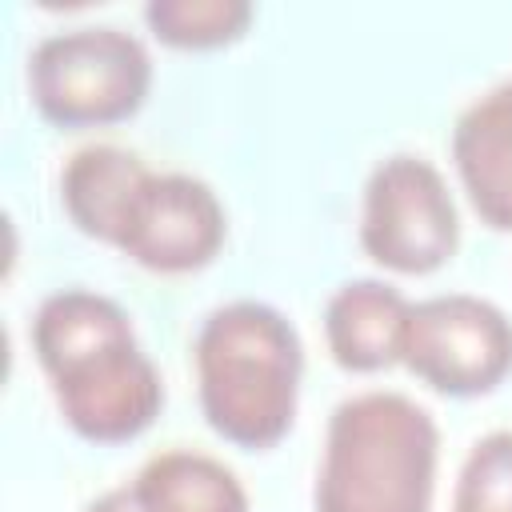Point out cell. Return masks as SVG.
Listing matches in <instances>:
<instances>
[{
  "mask_svg": "<svg viewBox=\"0 0 512 512\" xmlns=\"http://www.w3.org/2000/svg\"><path fill=\"white\" fill-rule=\"evenodd\" d=\"M48 380L64 424L92 444H124L164 408L160 372L140 352L136 336L92 348L48 372Z\"/></svg>",
  "mask_w": 512,
  "mask_h": 512,
  "instance_id": "obj_7",
  "label": "cell"
},
{
  "mask_svg": "<svg viewBox=\"0 0 512 512\" xmlns=\"http://www.w3.org/2000/svg\"><path fill=\"white\" fill-rule=\"evenodd\" d=\"M452 160L476 216L512 232V80L476 96L452 128Z\"/></svg>",
  "mask_w": 512,
  "mask_h": 512,
  "instance_id": "obj_8",
  "label": "cell"
},
{
  "mask_svg": "<svg viewBox=\"0 0 512 512\" xmlns=\"http://www.w3.org/2000/svg\"><path fill=\"white\" fill-rule=\"evenodd\" d=\"M228 220L220 196L188 172H152L136 184L112 248L148 272L180 276L216 260L224 248Z\"/></svg>",
  "mask_w": 512,
  "mask_h": 512,
  "instance_id": "obj_6",
  "label": "cell"
},
{
  "mask_svg": "<svg viewBox=\"0 0 512 512\" xmlns=\"http://www.w3.org/2000/svg\"><path fill=\"white\" fill-rule=\"evenodd\" d=\"M152 36L168 48H220L248 32V0H152L144 8Z\"/></svg>",
  "mask_w": 512,
  "mask_h": 512,
  "instance_id": "obj_13",
  "label": "cell"
},
{
  "mask_svg": "<svg viewBox=\"0 0 512 512\" xmlns=\"http://www.w3.org/2000/svg\"><path fill=\"white\" fill-rule=\"evenodd\" d=\"M132 336L136 332H132L128 312L116 300L88 292V288L52 292L32 316V352L44 372H56L92 348L132 340Z\"/></svg>",
  "mask_w": 512,
  "mask_h": 512,
  "instance_id": "obj_12",
  "label": "cell"
},
{
  "mask_svg": "<svg viewBox=\"0 0 512 512\" xmlns=\"http://www.w3.org/2000/svg\"><path fill=\"white\" fill-rule=\"evenodd\" d=\"M152 88L148 48L112 24L44 36L28 56V92L60 128H100L140 112Z\"/></svg>",
  "mask_w": 512,
  "mask_h": 512,
  "instance_id": "obj_3",
  "label": "cell"
},
{
  "mask_svg": "<svg viewBox=\"0 0 512 512\" xmlns=\"http://www.w3.org/2000/svg\"><path fill=\"white\" fill-rule=\"evenodd\" d=\"M144 176L148 164L136 152L120 144H88L60 168V204L84 236L112 244L116 224Z\"/></svg>",
  "mask_w": 512,
  "mask_h": 512,
  "instance_id": "obj_10",
  "label": "cell"
},
{
  "mask_svg": "<svg viewBox=\"0 0 512 512\" xmlns=\"http://www.w3.org/2000/svg\"><path fill=\"white\" fill-rule=\"evenodd\" d=\"M360 244L380 268L404 276L444 268L460 244V212L440 168L412 152L380 160L364 184Z\"/></svg>",
  "mask_w": 512,
  "mask_h": 512,
  "instance_id": "obj_4",
  "label": "cell"
},
{
  "mask_svg": "<svg viewBox=\"0 0 512 512\" xmlns=\"http://www.w3.org/2000/svg\"><path fill=\"white\" fill-rule=\"evenodd\" d=\"M84 512H144V508H140L132 484H124V488H112V492H104L100 500H92Z\"/></svg>",
  "mask_w": 512,
  "mask_h": 512,
  "instance_id": "obj_15",
  "label": "cell"
},
{
  "mask_svg": "<svg viewBox=\"0 0 512 512\" xmlns=\"http://www.w3.org/2000/svg\"><path fill=\"white\" fill-rule=\"evenodd\" d=\"M440 428L400 392H360L332 408L316 472V512H428Z\"/></svg>",
  "mask_w": 512,
  "mask_h": 512,
  "instance_id": "obj_2",
  "label": "cell"
},
{
  "mask_svg": "<svg viewBox=\"0 0 512 512\" xmlns=\"http://www.w3.org/2000/svg\"><path fill=\"white\" fill-rule=\"evenodd\" d=\"M400 360L444 396H484L512 372V320L468 292L428 296L408 312Z\"/></svg>",
  "mask_w": 512,
  "mask_h": 512,
  "instance_id": "obj_5",
  "label": "cell"
},
{
  "mask_svg": "<svg viewBox=\"0 0 512 512\" xmlns=\"http://www.w3.org/2000/svg\"><path fill=\"white\" fill-rule=\"evenodd\" d=\"M452 512H512V428H496L468 448Z\"/></svg>",
  "mask_w": 512,
  "mask_h": 512,
  "instance_id": "obj_14",
  "label": "cell"
},
{
  "mask_svg": "<svg viewBox=\"0 0 512 512\" xmlns=\"http://www.w3.org/2000/svg\"><path fill=\"white\" fill-rule=\"evenodd\" d=\"M132 492L144 512H248L240 476L224 460L192 448L152 456L136 472Z\"/></svg>",
  "mask_w": 512,
  "mask_h": 512,
  "instance_id": "obj_11",
  "label": "cell"
},
{
  "mask_svg": "<svg viewBox=\"0 0 512 512\" xmlns=\"http://www.w3.org/2000/svg\"><path fill=\"white\" fill-rule=\"evenodd\" d=\"M200 408L216 436L240 448H272L296 420L304 344L284 312L232 300L196 332Z\"/></svg>",
  "mask_w": 512,
  "mask_h": 512,
  "instance_id": "obj_1",
  "label": "cell"
},
{
  "mask_svg": "<svg viewBox=\"0 0 512 512\" xmlns=\"http://www.w3.org/2000/svg\"><path fill=\"white\" fill-rule=\"evenodd\" d=\"M412 304L384 280H348L328 296V352L348 372H380L400 360Z\"/></svg>",
  "mask_w": 512,
  "mask_h": 512,
  "instance_id": "obj_9",
  "label": "cell"
}]
</instances>
